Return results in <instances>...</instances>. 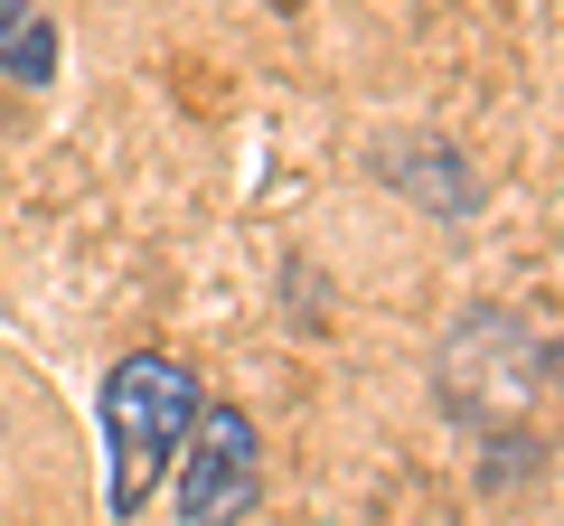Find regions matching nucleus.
I'll use <instances>...</instances> for the list:
<instances>
[{
	"mask_svg": "<svg viewBox=\"0 0 564 526\" xmlns=\"http://www.w3.org/2000/svg\"><path fill=\"white\" fill-rule=\"evenodd\" d=\"M207 385L198 366H180L170 348H132V358L104 376V507L113 517H141L151 489H170V461H180L188 424H198Z\"/></svg>",
	"mask_w": 564,
	"mask_h": 526,
	"instance_id": "f257e3e1",
	"label": "nucleus"
},
{
	"mask_svg": "<svg viewBox=\"0 0 564 526\" xmlns=\"http://www.w3.org/2000/svg\"><path fill=\"white\" fill-rule=\"evenodd\" d=\"M170 498L180 526H245L263 498V432L245 405H198L180 461H170Z\"/></svg>",
	"mask_w": 564,
	"mask_h": 526,
	"instance_id": "f03ea898",
	"label": "nucleus"
},
{
	"mask_svg": "<svg viewBox=\"0 0 564 526\" xmlns=\"http://www.w3.org/2000/svg\"><path fill=\"white\" fill-rule=\"evenodd\" d=\"M386 179H404L423 207H433V217H470V207H480V179H470V169L452 161L443 142H404V151H386Z\"/></svg>",
	"mask_w": 564,
	"mask_h": 526,
	"instance_id": "7ed1b4c3",
	"label": "nucleus"
},
{
	"mask_svg": "<svg viewBox=\"0 0 564 526\" xmlns=\"http://www.w3.org/2000/svg\"><path fill=\"white\" fill-rule=\"evenodd\" d=\"M0 76L10 85H47L57 76V20H47V10H10V29H0Z\"/></svg>",
	"mask_w": 564,
	"mask_h": 526,
	"instance_id": "20e7f679",
	"label": "nucleus"
},
{
	"mask_svg": "<svg viewBox=\"0 0 564 526\" xmlns=\"http://www.w3.org/2000/svg\"><path fill=\"white\" fill-rule=\"evenodd\" d=\"M545 376H555V385H564V339H555V348H545Z\"/></svg>",
	"mask_w": 564,
	"mask_h": 526,
	"instance_id": "39448f33",
	"label": "nucleus"
},
{
	"mask_svg": "<svg viewBox=\"0 0 564 526\" xmlns=\"http://www.w3.org/2000/svg\"><path fill=\"white\" fill-rule=\"evenodd\" d=\"M10 10H20V0H0V29H10Z\"/></svg>",
	"mask_w": 564,
	"mask_h": 526,
	"instance_id": "423d86ee",
	"label": "nucleus"
}]
</instances>
